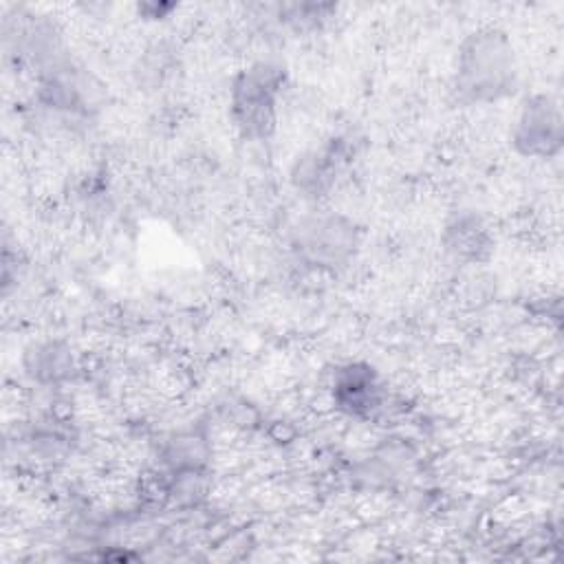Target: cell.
I'll return each mask as SVG.
<instances>
[{"label":"cell","instance_id":"2","mask_svg":"<svg viewBox=\"0 0 564 564\" xmlns=\"http://www.w3.org/2000/svg\"><path fill=\"white\" fill-rule=\"evenodd\" d=\"M282 84L280 68L258 62L240 73L234 84L236 123L256 137H264L275 121V97Z\"/></svg>","mask_w":564,"mask_h":564},{"label":"cell","instance_id":"4","mask_svg":"<svg viewBox=\"0 0 564 564\" xmlns=\"http://www.w3.org/2000/svg\"><path fill=\"white\" fill-rule=\"evenodd\" d=\"M377 383L368 368L346 366L337 372L335 381V399L337 403L355 414L368 412L377 405Z\"/></svg>","mask_w":564,"mask_h":564},{"label":"cell","instance_id":"1","mask_svg":"<svg viewBox=\"0 0 564 564\" xmlns=\"http://www.w3.org/2000/svg\"><path fill=\"white\" fill-rule=\"evenodd\" d=\"M513 48L500 31L482 29L463 42L456 62V90L465 97L494 101L513 86Z\"/></svg>","mask_w":564,"mask_h":564},{"label":"cell","instance_id":"5","mask_svg":"<svg viewBox=\"0 0 564 564\" xmlns=\"http://www.w3.org/2000/svg\"><path fill=\"white\" fill-rule=\"evenodd\" d=\"M352 247V231L341 225V220L328 218L317 223L308 236H306V247L313 256V260L322 264H335L344 256L350 253Z\"/></svg>","mask_w":564,"mask_h":564},{"label":"cell","instance_id":"3","mask_svg":"<svg viewBox=\"0 0 564 564\" xmlns=\"http://www.w3.org/2000/svg\"><path fill=\"white\" fill-rule=\"evenodd\" d=\"M560 110L549 97H533L516 121V143L524 154H549L560 145Z\"/></svg>","mask_w":564,"mask_h":564}]
</instances>
